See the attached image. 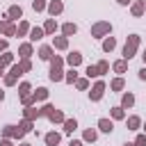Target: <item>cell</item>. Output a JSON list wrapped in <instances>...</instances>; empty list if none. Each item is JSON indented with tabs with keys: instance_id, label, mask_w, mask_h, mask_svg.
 I'll list each match as a JSON object with an SVG mask.
<instances>
[{
	"instance_id": "18",
	"label": "cell",
	"mask_w": 146,
	"mask_h": 146,
	"mask_svg": "<svg viewBox=\"0 0 146 146\" xmlns=\"http://www.w3.org/2000/svg\"><path fill=\"white\" fill-rule=\"evenodd\" d=\"M23 119H30V121H36V119H41V110H39L36 105L23 107Z\"/></svg>"
},
{
	"instance_id": "17",
	"label": "cell",
	"mask_w": 146,
	"mask_h": 146,
	"mask_svg": "<svg viewBox=\"0 0 146 146\" xmlns=\"http://www.w3.org/2000/svg\"><path fill=\"white\" fill-rule=\"evenodd\" d=\"M41 27H43V32H46V36H55V32L59 30V23H57L55 18H46V23H43Z\"/></svg>"
},
{
	"instance_id": "38",
	"label": "cell",
	"mask_w": 146,
	"mask_h": 146,
	"mask_svg": "<svg viewBox=\"0 0 146 146\" xmlns=\"http://www.w3.org/2000/svg\"><path fill=\"white\" fill-rule=\"evenodd\" d=\"M64 64H66V59H64L62 55H52V59H50V68H64Z\"/></svg>"
},
{
	"instance_id": "45",
	"label": "cell",
	"mask_w": 146,
	"mask_h": 146,
	"mask_svg": "<svg viewBox=\"0 0 146 146\" xmlns=\"http://www.w3.org/2000/svg\"><path fill=\"white\" fill-rule=\"evenodd\" d=\"M135 146H146V135H144V132H137V137H135Z\"/></svg>"
},
{
	"instance_id": "30",
	"label": "cell",
	"mask_w": 146,
	"mask_h": 146,
	"mask_svg": "<svg viewBox=\"0 0 146 146\" xmlns=\"http://www.w3.org/2000/svg\"><path fill=\"white\" fill-rule=\"evenodd\" d=\"M78 78H80L78 68H71V66H68V71L64 73V82H66V84H75V80H78Z\"/></svg>"
},
{
	"instance_id": "48",
	"label": "cell",
	"mask_w": 146,
	"mask_h": 146,
	"mask_svg": "<svg viewBox=\"0 0 146 146\" xmlns=\"http://www.w3.org/2000/svg\"><path fill=\"white\" fill-rule=\"evenodd\" d=\"M137 78H139L141 82H146V66H141V68L137 71Z\"/></svg>"
},
{
	"instance_id": "2",
	"label": "cell",
	"mask_w": 146,
	"mask_h": 146,
	"mask_svg": "<svg viewBox=\"0 0 146 146\" xmlns=\"http://www.w3.org/2000/svg\"><path fill=\"white\" fill-rule=\"evenodd\" d=\"M89 32H91V39H105L112 34V23L110 21H96Z\"/></svg>"
},
{
	"instance_id": "33",
	"label": "cell",
	"mask_w": 146,
	"mask_h": 146,
	"mask_svg": "<svg viewBox=\"0 0 146 146\" xmlns=\"http://www.w3.org/2000/svg\"><path fill=\"white\" fill-rule=\"evenodd\" d=\"M0 62H2V64L9 68V66L16 62V57H14V52H11V50H5V52H0Z\"/></svg>"
},
{
	"instance_id": "14",
	"label": "cell",
	"mask_w": 146,
	"mask_h": 146,
	"mask_svg": "<svg viewBox=\"0 0 146 146\" xmlns=\"http://www.w3.org/2000/svg\"><path fill=\"white\" fill-rule=\"evenodd\" d=\"M52 48H55V50H59V52L68 50V36H64V34L52 36Z\"/></svg>"
},
{
	"instance_id": "37",
	"label": "cell",
	"mask_w": 146,
	"mask_h": 146,
	"mask_svg": "<svg viewBox=\"0 0 146 146\" xmlns=\"http://www.w3.org/2000/svg\"><path fill=\"white\" fill-rule=\"evenodd\" d=\"M32 9H34L36 14H43V11L48 9V0H32Z\"/></svg>"
},
{
	"instance_id": "10",
	"label": "cell",
	"mask_w": 146,
	"mask_h": 146,
	"mask_svg": "<svg viewBox=\"0 0 146 146\" xmlns=\"http://www.w3.org/2000/svg\"><path fill=\"white\" fill-rule=\"evenodd\" d=\"M64 59H66V64H68L71 68H78V66L82 64V59H84V55H82L80 50H71V52H68V55H66Z\"/></svg>"
},
{
	"instance_id": "56",
	"label": "cell",
	"mask_w": 146,
	"mask_h": 146,
	"mask_svg": "<svg viewBox=\"0 0 146 146\" xmlns=\"http://www.w3.org/2000/svg\"><path fill=\"white\" fill-rule=\"evenodd\" d=\"M141 130H144V135H146V123H141Z\"/></svg>"
},
{
	"instance_id": "16",
	"label": "cell",
	"mask_w": 146,
	"mask_h": 146,
	"mask_svg": "<svg viewBox=\"0 0 146 146\" xmlns=\"http://www.w3.org/2000/svg\"><path fill=\"white\" fill-rule=\"evenodd\" d=\"M43 141H46V146H59V141H62V132L50 130V132L43 135Z\"/></svg>"
},
{
	"instance_id": "49",
	"label": "cell",
	"mask_w": 146,
	"mask_h": 146,
	"mask_svg": "<svg viewBox=\"0 0 146 146\" xmlns=\"http://www.w3.org/2000/svg\"><path fill=\"white\" fill-rule=\"evenodd\" d=\"M68 146H84V141H82V139H71Z\"/></svg>"
},
{
	"instance_id": "55",
	"label": "cell",
	"mask_w": 146,
	"mask_h": 146,
	"mask_svg": "<svg viewBox=\"0 0 146 146\" xmlns=\"http://www.w3.org/2000/svg\"><path fill=\"white\" fill-rule=\"evenodd\" d=\"M123 146H135V141H125V144H123Z\"/></svg>"
},
{
	"instance_id": "39",
	"label": "cell",
	"mask_w": 146,
	"mask_h": 146,
	"mask_svg": "<svg viewBox=\"0 0 146 146\" xmlns=\"http://www.w3.org/2000/svg\"><path fill=\"white\" fill-rule=\"evenodd\" d=\"M18 98H21V105H23V107L36 105V98H34V94H25V96H18Z\"/></svg>"
},
{
	"instance_id": "19",
	"label": "cell",
	"mask_w": 146,
	"mask_h": 146,
	"mask_svg": "<svg viewBox=\"0 0 146 146\" xmlns=\"http://www.w3.org/2000/svg\"><path fill=\"white\" fill-rule=\"evenodd\" d=\"M7 18L9 21H23V7L21 5H11L7 9Z\"/></svg>"
},
{
	"instance_id": "20",
	"label": "cell",
	"mask_w": 146,
	"mask_h": 146,
	"mask_svg": "<svg viewBox=\"0 0 146 146\" xmlns=\"http://www.w3.org/2000/svg\"><path fill=\"white\" fill-rule=\"evenodd\" d=\"M125 110L121 107V105H114V107H110V119L112 121H125Z\"/></svg>"
},
{
	"instance_id": "5",
	"label": "cell",
	"mask_w": 146,
	"mask_h": 146,
	"mask_svg": "<svg viewBox=\"0 0 146 146\" xmlns=\"http://www.w3.org/2000/svg\"><path fill=\"white\" fill-rule=\"evenodd\" d=\"M0 36L9 39V36H16V23L7 18V14L0 18Z\"/></svg>"
},
{
	"instance_id": "29",
	"label": "cell",
	"mask_w": 146,
	"mask_h": 146,
	"mask_svg": "<svg viewBox=\"0 0 146 146\" xmlns=\"http://www.w3.org/2000/svg\"><path fill=\"white\" fill-rule=\"evenodd\" d=\"M64 73H66L64 68H50L48 71V80L50 82H64Z\"/></svg>"
},
{
	"instance_id": "28",
	"label": "cell",
	"mask_w": 146,
	"mask_h": 146,
	"mask_svg": "<svg viewBox=\"0 0 146 146\" xmlns=\"http://www.w3.org/2000/svg\"><path fill=\"white\" fill-rule=\"evenodd\" d=\"M30 30H32V25L23 18V21H18V25H16V36H27Z\"/></svg>"
},
{
	"instance_id": "13",
	"label": "cell",
	"mask_w": 146,
	"mask_h": 146,
	"mask_svg": "<svg viewBox=\"0 0 146 146\" xmlns=\"http://www.w3.org/2000/svg\"><path fill=\"white\" fill-rule=\"evenodd\" d=\"M135 103H137V98H135L132 91H123V94H121V103H119V105H121L123 110H132Z\"/></svg>"
},
{
	"instance_id": "4",
	"label": "cell",
	"mask_w": 146,
	"mask_h": 146,
	"mask_svg": "<svg viewBox=\"0 0 146 146\" xmlns=\"http://www.w3.org/2000/svg\"><path fill=\"white\" fill-rule=\"evenodd\" d=\"M2 137H9V139H14V141H23L25 132H23L16 123H7V125L2 128Z\"/></svg>"
},
{
	"instance_id": "54",
	"label": "cell",
	"mask_w": 146,
	"mask_h": 146,
	"mask_svg": "<svg viewBox=\"0 0 146 146\" xmlns=\"http://www.w3.org/2000/svg\"><path fill=\"white\" fill-rule=\"evenodd\" d=\"M18 146H32L30 141H18Z\"/></svg>"
},
{
	"instance_id": "12",
	"label": "cell",
	"mask_w": 146,
	"mask_h": 146,
	"mask_svg": "<svg viewBox=\"0 0 146 146\" xmlns=\"http://www.w3.org/2000/svg\"><path fill=\"white\" fill-rule=\"evenodd\" d=\"M123 89H125V78H123V75H116V78L110 80V91H114V94H123Z\"/></svg>"
},
{
	"instance_id": "34",
	"label": "cell",
	"mask_w": 146,
	"mask_h": 146,
	"mask_svg": "<svg viewBox=\"0 0 146 146\" xmlns=\"http://www.w3.org/2000/svg\"><path fill=\"white\" fill-rule=\"evenodd\" d=\"M2 84H5V87H16V84H18V75H14V73L7 71L5 78H2Z\"/></svg>"
},
{
	"instance_id": "6",
	"label": "cell",
	"mask_w": 146,
	"mask_h": 146,
	"mask_svg": "<svg viewBox=\"0 0 146 146\" xmlns=\"http://www.w3.org/2000/svg\"><path fill=\"white\" fill-rule=\"evenodd\" d=\"M96 128H98V132H103V135H112V132H114V121H112L110 116H100V119L96 121Z\"/></svg>"
},
{
	"instance_id": "11",
	"label": "cell",
	"mask_w": 146,
	"mask_h": 146,
	"mask_svg": "<svg viewBox=\"0 0 146 146\" xmlns=\"http://www.w3.org/2000/svg\"><path fill=\"white\" fill-rule=\"evenodd\" d=\"M130 14H132L135 18H141V16L146 14V0H132V5H130Z\"/></svg>"
},
{
	"instance_id": "7",
	"label": "cell",
	"mask_w": 146,
	"mask_h": 146,
	"mask_svg": "<svg viewBox=\"0 0 146 146\" xmlns=\"http://www.w3.org/2000/svg\"><path fill=\"white\" fill-rule=\"evenodd\" d=\"M32 55H34V43L32 41L18 43V59H32Z\"/></svg>"
},
{
	"instance_id": "50",
	"label": "cell",
	"mask_w": 146,
	"mask_h": 146,
	"mask_svg": "<svg viewBox=\"0 0 146 146\" xmlns=\"http://www.w3.org/2000/svg\"><path fill=\"white\" fill-rule=\"evenodd\" d=\"M116 5H121V7H130L132 0H116Z\"/></svg>"
},
{
	"instance_id": "15",
	"label": "cell",
	"mask_w": 146,
	"mask_h": 146,
	"mask_svg": "<svg viewBox=\"0 0 146 146\" xmlns=\"http://www.w3.org/2000/svg\"><path fill=\"white\" fill-rule=\"evenodd\" d=\"M141 116H137V114H130V116H125V125H128V130H132V132H137V130H141Z\"/></svg>"
},
{
	"instance_id": "1",
	"label": "cell",
	"mask_w": 146,
	"mask_h": 146,
	"mask_svg": "<svg viewBox=\"0 0 146 146\" xmlns=\"http://www.w3.org/2000/svg\"><path fill=\"white\" fill-rule=\"evenodd\" d=\"M139 46H141V36L139 34H128L125 36V43H123V50H121V57L123 59H132V57H137V50H139Z\"/></svg>"
},
{
	"instance_id": "47",
	"label": "cell",
	"mask_w": 146,
	"mask_h": 146,
	"mask_svg": "<svg viewBox=\"0 0 146 146\" xmlns=\"http://www.w3.org/2000/svg\"><path fill=\"white\" fill-rule=\"evenodd\" d=\"M0 146H16V141L9 139V137H2V139H0Z\"/></svg>"
},
{
	"instance_id": "23",
	"label": "cell",
	"mask_w": 146,
	"mask_h": 146,
	"mask_svg": "<svg viewBox=\"0 0 146 146\" xmlns=\"http://www.w3.org/2000/svg\"><path fill=\"white\" fill-rule=\"evenodd\" d=\"M48 121H50V123H55V125H62V123L66 121V114H64L62 110H57V107H55V110L50 112V116H48Z\"/></svg>"
},
{
	"instance_id": "44",
	"label": "cell",
	"mask_w": 146,
	"mask_h": 146,
	"mask_svg": "<svg viewBox=\"0 0 146 146\" xmlns=\"http://www.w3.org/2000/svg\"><path fill=\"white\" fill-rule=\"evenodd\" d=\"M18 64H21V68H23L25 73L32 71V59H18Z\"/></svg>"
},
{
	"instance_id": "3",
	"label": "cell",
	"mask_w": 146,
	"mask_h": 146,
	"mask_svg": "<svg viewBox=\"0 0 146 146\" xmlns=\"http://www.w3.org/2000/svg\"><path fill=\"white\" fill-rule=\"evenodd\" d=\"M105 91H107V84H105V80H96V82L89 87V100H91V103H98V100H103Z\"/></svg>"
},
{
	"instance_id": "43",
	"label": "cell",
	"mask_w": 146,
	"mask_h": 146,
	"mask_svg": "<svg viewBox=\"0 0 146 146\" xmlns=\"http://www.w3.org/2000/svg\"><path fill=\"white\" fill-rule=\"evenodd\" d=\"M7 71H9V73H14V75H18V78H21V75H25V71L21 68V64H18V62H14V64H11Z\"/></svg>"
},
{
	"instance_id": "53",
	"label": "cell",
	"mask_w": 146,
	"mask_h": 146,
	"mask_svg": "<svg viewBox=\"0 0 146 146\" xmlns=\"http://www.w3.org/2000/svg\"><path fill=\"white\" fill-rule=\"evenodd\" d=\"M141 62H144V66H146V50L141 52Z\"/></svg>"
},
{
	"instance_id": "46",
	"label": "cell",
	"mask_w": 146,
	"mask_h": 146,
	"mask_svg": "<svg viewBox=\"0 0 146 146\" xmlns=\"http://www.w3.org/2000/svg\"><path fill=\"white\" fill-rule=\"evenodd\" d=\"M5 50H9V39H0V52H5Z\"/></svg>"
},
{
	"instance_id": "27",
	"label": "cell",
	"mask_w": 146,
	"mask_h": 146,
	"mask_svg": "<svg viewBox=\"0 0 146 146\" xmlns=\"http://www.w3.org/2000/svg\"><path fill=\"white\" fill-rule=\"evenodd\" d=\"M62 130H64V135H73L78 130V119H68L66 116V121L62 123Z\"/></svg>"
},
{
	"instance_id": "52",
	"label": "cell",
	"mask_w": 146,
	"mask_h": 146,
	"mask_svg": "<svg viewBox=\"0 0 146 146\" xmlns=\"http://www.w3.org/2000/svg\"><path fill=\"white\" fill-rule=\"evenodd\" d=\"M5 100V89H0V103Z\"/></svg>"
},
{
	"instance_id": "9",
	"label": "cell",
	"mask_w": 146,
	"mask_h": 146,
	"mask_svg": "<svg viewBox=\"0 0 146 146\" xmlns=\"http://www.w3.org/2000/svg\"><path fill=\"white\" fill-rule=\"evenodd\" d=\"M36 55H39V59H41V62H50V59H52V55H55L52 43H41V46H39V50H36Z\"/></svg>"
},
{
	"instance_id": "26",
	"label": "cell",
	"mask_w": 146,
	"mask_h": 146,
	"mask_svg": "<svg viewBox=\"0 0 146 146\" xmlns=\"http://www.w3.org/2000/svg\"><path fill=\"white\" fill-rule=\"evenodd\" d=\"M112 71L116 73V75H123L125 71H128V59H116V62H112Z\"/></svg>"
},
{
	"instance_id": "24",
	"label": "cell",
	"mask_w": 146,
	"mask_h": 146,
	"mask_svg": "<svg viewBox=\"0 0 146 146\" xmlns=\"http://www.w3.org/2000/svg\"><path fill=\"white\" fill-rule=\"evenodd\" d=\"M96 139H98V128H84L82 141H84V144H94Z\"/></svg>"
},
{
	"instance_id": "21",
	"label": "cell",
	"mask_w": 146,
	"mask_h": 146,
	"mask_svg": "<svg viewBox=\"0 0 146 146\" xmlns=\"http://www.w3.org/2000/svg\"><path fill=\"white\" fill-rule=\"evenodd\" d=\"M59 32H62L64 36H73V34L78 32V25H75L73 21H66V23H62V25H59Z\"/></svg>"
},
{
	"instance_id": "41",
	"label": "cell",
	"mask_w": 146,
	"mask_h": 146,
	"mask_svg": "<svg viewBox=\"0 0 146 146\" xmlns=\"http://www.w3.org/2000/svg\"><path fill=\"white\" fill-rule=\"evenodd\" d=\"M96 66H98V73H100V75H105V73H110V68H112L107 59H100V62H98Z\"/></svg>"
},
{
	"instance_id": "35",
	"label": "cell",
	"mask_w": 146,
	"mask_h": 146,
	"mask_svg": "<svg viewBox=\"0 0 146 146\" xmlns=\"http://www.w3.org/2000/svg\"><path fill=\"white\" fill-rule=\"evenodd\" d=\"M18 128L27 135V132H34V121H30V119H21L18 121Z\"/></svg>"
},
{
	"instance_id": "42",
	"label": "cell",
	"mask_w": 146,
	"mask_h": 146,
	"mask_svg": "<svg viewBox=\"0 0 146 146\" xmlns=\"http://www.w3.org/2000/svg\"><path fill=\"white\" fill-rule=\"evenodd\" d=\"M39 110H41V116H43V119H48V116H50V112L55 110V105H50V103L46 100V103H43V105H41Z\"/></svg>"
},
{
	"instance_id": "40",
	"label": "cell",
	"mask_w": 146,
	"mask_h": 146,
	"mask_svg": "<svg viewBox=\"0 0 146 146\" xmlns=\"http://www.w3.org/2000/svg\"><path fill=\"white\" fill-rule=\"evenodd\" d=\"M84 75L91 80V78H100V73H98V66L96 64H89L87 68H84Z\"/></svg>"
},
{
	"instance_id": "32",
	"label": "cell",
	"mask_w": 146,
	"mask_h": 146,
	"mask_svg": "<svg viewBox=\"0 0 146 146\" xmlns=\"http://www.w3.org/2000/svg\"><path fill=\"white\" fill-rule=\"evenodd\" d=\"M32 94H34L36 103H46V100H48V89H46V87H36Z\"/></svg>"
},
{
	"instance_id": "22",
	"label": "cell",
	"mask_w": 146,
	"mask_h": 146,
	"mask_svg": "<svg viewBox=\"0 0 146 146\" xmlns=\"http://www.w3.org/2000/svg\"><path fill=\"white\" fill-rule=\"evenodd\" d=\"M114 48H116V39H114L112 34H110V36H105V39H103V43H100V50L110 55V52H114Z\"/></svg>"
},
{
	"instance_id": "36",
	"label": "cell",
	"mask_w": 146,
	"mask_h": 146,
	"mask_svg": "<svg viewBox=\"0 0 146 146\" xmlns=\"http://www.w3.org/2000/svg\"><path fill=\"white\" fill-rule=\"evenodd\" d=\"M34 89H32V82H27V80H23V82H18V96H25V94H32Z\"/></svg>"
},
{
	"instance_id": "51",
	"label": "cell",
	"mask_w": 146,
	"mask_h": 146,
	"mask_svg": "<svg viewBox=\"0 0 146 146\" xmlns=\"http://www.w3.org/2000/svg\"><path fill=\"white\" fill-rule=\"evenodd\" d=\"M5 73H7V66L0 62V78H5Z\"/></svg>"
},
{
	"instance_id": "8",
	"label": "cell",
	"mask_w": 146,
	"mask_h": 146,
	"mask_svg": "<svg viewBox=\"0 0 146 146\" xmlns=\"http://www.w3.org/2000/svg\"><path fill=\"white\" fill-rule=\"evenodd\" d=\"M62 11H64V0H48V9H46V14H48L50 18H57Z\"/></svg>"
},
{
	"instance_id": "25",
	"label": "cell",
	"mask_w": 146,
	"mask_h": 146,
	"mask_svg": "<svg viewBox=\"0 0 146 146\" xmlns=\"http://www.w3.org/2000/svg\"><path fill=\"white\" fill-rule=\"evenodd\" d=\"M46 36V32H43V27H39V25H34L32 30H30V34H27V39L32 41V43H36V41H41Z\"/></svg>"
},
{
	"instance_id": "31",
	"label": "cell",
	"mask_w": 146,
	"mask_h": 146,
	"mask_svg": "<svg viewBox=\"0 0 146 146\" xmlns=\"http://www.w3.org/2000/svg\"><path fill=\"white\" fill-rule=\"evenodd\" d=\"M78 91H89V87H91V82H89V78L87 75H82V78H78L75 80V84H73Z\"/></svg>"
}]
</instances>
